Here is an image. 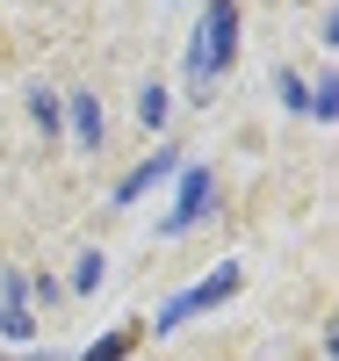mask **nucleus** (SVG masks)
Wrapping results in <instances>:
<instances>
[{
	"mask_svg": "<svg viewBox=\"0 0 339 361\" xmlns=\"http://www.w3.org/2000/svg\"><path fill=\"white\" fill-rule=\"evenodd\" d=\"M144 123H166V87H144V102H137Z\"/></svg>",
	"mask_w": 339,
	"mask_h": 361,
	"instance_id": "nucleus-7",
	"label": "nucleus"
},
{
	"mask_svg": "<svg viewBox=\"0 0 339 361\" xmlns=\"http://www.w3.org/2000/svg\"><path fill=\"white\" fill-rule=\"evenodd\" d=\"M29 116H37V123L51 130V123H58V102H51V94H29Z\"/></svg>",
	"mask_w": 339,
	"mask_h": 361,
	"instance_id": "nucleus-10",
	"label": "nucleus"
},
{
	"mask_svg": "<svg viewBox=\"0 0 339 361\" xmlns=\"http://www.w3.org/2000/svg\"><path fill=\"white\" fill-rule=\"evenodd\" d=\"M101 267H109L101 253H87V260H80V275H73V282H80V289H94V282H101Z\"/></svg>",
	"mask_w": 339,
	"mask_h": 361,
	"instance_id": "nucleus-9",
	"label": "nucleus"
},
{
	"mask_svg": "<svg viewBox=\"0 0 339 361\" xmlns=\"http://www.w3.org/2000/svg\"><path fill=\"white\" fill-rule=\"evenodd\" d=\"M231 289H238V267H217V275H209V282H195L188 296H173V304L159 311V333H166V325H180L188 311H209V304H224Z\"/></svg>",
	"mask_w": 339,
	"mask_h": 361,
	"instance_id": "nucleus-2",
	"label": "nucleus"
},
{
	"mask_svg": "<svg viewBox=\"0 0 339 361\" xmlns=\"http://www.w3.org/2000/svg\"><path fill=\"white\" fill-rule=\"evenodd\" d=\"M73 130H80V145H101V102L94 94H73Z\"/></svg>",
	"mask_w": 339,
	"mask_h": 361,
	"instance_id": "nucleus-6",
	"label": "nucleus"
},
{
	"mask_svg": "<svg viewBox=\"0 0 339 361\" xmlns=\"http://www.w3.org/2000/svg\"><path fill=\"white\" fill-rule=\"evenodd\" d=\"M209 195H217V180H209L202 166L180 180V202L166 209V231H188V224H202V209H209Z\"/></svg>",
	"mask_w": 339,
	"mask_h": 361,
	"instance_id": "nucleus-3",
	"label": "nucleus"
},
{
	"mask_svg": "<svg viewBox=\"0 0 339 361\" xmlns=\"http://www.w3.org/2000/svg\"><path fill=\"white\" fill-rule=\"evenodd\" d=\"M231 51H238V8H231V0H209V8H202V29H195V51H188L195 87L217 80V73L231 66Z\"/></svg>",
	"mask_w": 339,
	"mask_h": 361,
	"instance_id": "nucleus-1",
	"label": "nucleus"
},
{
	"mask_svg": "<svg viewBox=\"0 0 339 361\" xmlns=\"http://www.w3.org/2000/svg\"><path fill=\"white\" fill-rule=\"evenodd\" d=\"M29 361H58V354H29Z\"/></svg>",
	"mask_w": 339,
	"mask_h": 361,
	"instance_id": "nucleus-11",
	"label": "nucleus"
},
{
	"mask_svg": "<svg viewBox=\"0 0 339 361\" xmlns=\"http://www.w3.org/2000/svg\"><path fill=\"white\" fill-rule=\"evenodd\" d=\"M0 333L8 340H29L37 325H29V311H22V282H8V304H0Z\"/></svg>",
	"mask_w": 339,
	"mask_h": 361,
	"instance_id": "nucleus-5",
	"label": "nucleus"
},
{
	"mask_svg": "<svg viewBox=\"0 0 339 361\" xmlns=\"http://www.w3.org/2000/svg\"><path fill=\"white\" fill-rule=\"evenodd\" d=\"M159 173H173V152H159V159H144L130 180H123V188H116V202H137L144 188H152V180H159Z\"/></svg>",
	"mask_w": 339,
	"mask_h": 361,
	"instance_id": "nucleus-4",
	"label": "nucleus"
},
{
	"mask_svg": "<svg viewBox=\"0 0 339 361\" xmlns=\"http://www.w3.org/2000/svg\"><path fill=\"white\" fill-rule=\"evenodd\" d=\"M123 354H130V333H109V340L87 354V361H123Z\"/></svg>",
	"mask_w": 339,
	"mask_h": 361,
	"instance_id": "nucleus-8",
	"label": "nucleus"
}]
</instances>
